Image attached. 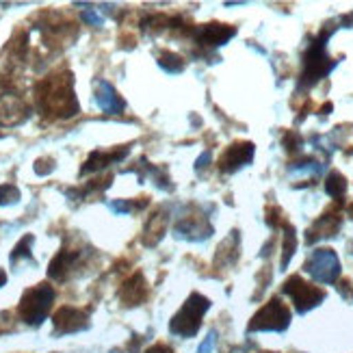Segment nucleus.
<instances>
[{"instance_id": "obj_1", "label": "nucleus", "mask_w": 353, "mask_h": 353, "mask_svg": "<svg viewBox=\"0 0 353 353\" xmlns=\"http://www.w3.org/2000/svg\"><path fill=\"white\" fill-rule=\"evenodd\" d=\"M37 100L43 113L54 117H72L79 113V100L72 89V76L61 74L43 81L37 91Z\"/></svg>"}, {"instance_id": "obj_18", "label": "nucleus", "mask_w": 353, "mask_h": 353, "mask_svg": "<svg viewBox=\"0 0 353 353\" xmlns=\"http://www.w3.org/2000/svg\"><path fill=\"white\" fill-rule=\"evenodd\" d=\"M161 68L167 70L170 74H178V72L184 70V59L174 54V52H167V54L161 57Z\"/></svg>"}, {"instance_id": "obj_6", "label": "nucleus", "mask_w": 353, "mask_h": 353, "mask_svg": "<svg viewBox=\"0 0 353 353\" xmlns=\"http://www.w3.org/2000/svg\"><path fill=\"white\" fill-rule=\"evenodd\" d=\"M305 271H308L316 282L334 284L341 275V263L334 250H314L310 258L305 260Z\"/></svg>"}, {"instance_id": "obj_21", "label": "nucleus", "mask_w": 353, "mask_h": 353, "mask_svg": "<svg viewBox=\"0 0 353 353\" xmlns=\"http://www.w3.org/2000/svg\"><path fill=\"white\" fill-rule=\"evenodd\" d=\"M83 20L87 22V24H91V26H102V18L98 15V11H91V9H87V11H83Z\"/></svg>"}, {"instance_id": "obj_19", "label": "nucleus", "mask_w": 353, "mask_h": 353, "mask_svg": "<svg viewBox=\"0 0 353 353\" xmlns=\"http://www.w3.org/2000/svg\"><path fill=\"white\" fill-rule=\"evenodd\" d=\"M30 245H33V236H24L18 245H15V250L11 252V263H18V258L24 256V258H30Z\"/></svg>"}, {"instance_id": "obj_11", "label": "nucleus", "mask_w": 353, "mask_h": 353, "mask_svg": "<svg viewBox=\"0 0 353 353\" xmlns=\"http://www.w3.org/2000/svg\"><path fill=\"white\" fill-rule=\"evenodd\" d=\"M96 104L109 115H119L126 109V102L121 100V96L115 91V87L106 81H100L96 87Z\"/></svg>"}, {"instance_id": "obj_5", "label": "nucleus", "mask_w": 353, "mask_h": 353, "mask_svg": "<svg viewBox=\"0 0 353 353\" xmlns=\"http://www.w3.org/2000/svg\"><path fill=\"white\" fill-rule=\"evenodd\" d=\"M290 325V310L275 297L250 323V332H284Z\"/></svg>"}, {"instance_id": "obj_15", "label": "nucleus", "mask_w": 353, "mask_h": 353, "mask_svg": "<svg viewBox=\"0 0 353 353\" xmlns=\"http://www.w3.org/2000/svg\"><path fill=\"white\" fill-rule=\"evenodd\" d=\"M79 258H81V252H59L48 267V275L52 280H63Z\"/></svg>"}, {"instance_id": "obj_14", "label": "nucleus", "mask_w": 353, "mask_h": 353, "mask_svg": "<svg viewBox=\"0 0 353 353\" xmlns=\"http://www.w3.org/2000/svg\"><path fill=\"white\" fill-rule=\"evenodd\" d=\"M126 154H128V148L119 150V152H109V154H106V152H94V154L87 159V163H85V167L81 170V174L100 172V170H104L106 165L117 163V161H124Z\"/></svg>"}, {"instance_id": "obj_9", "label": "nucleus", "mask_w": 353, "mask_h": 353, "mask_svg": "<svg viewBox=\"0 0 353 353\" xmlns=\"http://www.w3.org/2000/svg\"><path fill=\"white\" fill-rule=\"evenodd\" d=\"M54 332L57 334H74L89 327L87 314L79 308H72V305H63L59 308V312L54 314Z\"/></svg>"}, {"instance_id": "obj_22", "label": "nucleus", "mask_w": 353, "mask_h": 353, "mask_svg": "<svg viewBox=\"0 0 353 353\" xmlns=\"http://www.w3.org/2000/svg\"><path fill=\"white\" fill-rule=\"evenodd\" d=\"M212 343H214V334H208V339L202 343V347H199V351H197V353H210Z\"/></svg>"}, {"instance_id": "obj_8", "label": "nucleus", "mask_w": 353, "mask_h": 353, "mask_svg": "<svg viewBox=\"0 0 353 353\" xmlns=\"http://www.w3.org/2000/svg\"><path fill=\"white\" fill-rule=\"evenodd\" d=\"M236 35V30L232 26H225V24H204L195 28V41L204 48H219L223 46L228 39H232Z\"/></svg>"}, {"instance_id": "obj_17", "label": "nucleus", "mask_w": 353, "mask_h": 353, "mask_svg": "<svg viewBox=\"0 0 353 353\" xmlns=\"http://www.w3.org/2000/svg\"><path fill=\"white\" fill-rule=\"evenodd\" d=\"M284 230H286V236H284V256H282V267L288 265V260L293 258L295 254V248H297V236H295V228L284 223Z\"/></svg>"}, {"instance_id": "obj_7", "label": "nucleus", "mask_w": 353, "mask_h": 353, "mask_svg": "<svg viewBox=\"0 0 353 353\" xmlns=\"http://www.w3.org/2000/svg\"><path fill=\"white\" fill-rule=\"evenodd\" d=\"M284 293L293 299L295 308L299 314H305L308 310H312L314 305H319L321 301L325 299V293L321 288L303 282L299 275H293V278H288L286 284H284Z\"/></svg>"}, {"instance_id": "obj_16", "label": "nucleus", "mask_w": 353, "mask_h": 353, "mask_svg": "<svg viewBox=\"0 0 353 353\" xmlns=\"http://www.w3.org/2000/svg\"><path fill=\"white\" fill-rule=\"evenodd\" d=\"M325 191L327 195L336 197V199H341L347 191V180L339 174V172H332L325 180Z\"/></svg>"}, {"instance_id": "obj_20", "label": "nucleus", "mask_w": 353, "mask_h": 353, "mask_svg": "<svg viewBox=\"0 0 353 353\" xmlns=\"http://www.w3.org/2000/svg\"><path fill=\"white\" fill-rule=\"evenodd\" d=\"M20 199V191L13 187V184H3L0 187V206L5 204H15Z\"/></svg>"}, {"instance_id": "obj_3", "label": "nucleus", "mask_w": 353, "mask_h": 353, "mask_svg": "<svg viewBox=\"0 0 353 353\" xmlns=\"http://www.w3.org/2000/svg\"><path fill=\"white\" fill-rule=\"evenodd\" d=\"M208 308H210L208 299L202 297L199 293H193L187 301H184L180 312L172 319L170 332L176 336H182V339H191V336L197 334L199 325H202V316L206 314Z\"/></svg>"}, {"instance_id": "obj_23", "label": "nucleus", "mask_w": 353, "mask_h": 353, "mask_svg": "<svg viewBox=\"0 0 353 353\" xmlns=\"http://www.w3.org/2000/svg\"><path fill=\"white\" fill-rule=\"evenodd\" d=\"M145 353H174V351L167 347V345H154L152 349H148Z\"/></svg>"}, {"instance_id": "obj_13", "label": "nucleus", "mask_w": 353, "mask_h": 353, "mask_svg": "<svg viewBox=\"0 0 353 353\" xmlns=\"http://www.w3.org/2000/svg\"><path fill=\"white\" fill-rule=\"evenodd\" d=\"M339 228H341V217L339 214H323L310 230H308V243H316L319 239H327V236H334L336 232H339Z\"/></svg>"}, {"instance_id": "obj_12", "label": "nucleus", "mask_w": 353, "mask_h": 353, "mask_svg": "<svg viewBox=\"0 0 353 353\" xmlns=\"http://www.w3.org/2000/svg\"><path fill=\"white\" fill-rule=\"evenodd\" d=\"M145 295H148V286H145V280H143L141 273L132 275V278L119 290V299L126 305H139L145 299Z\"/></svg>"}, {"instance_id": "obj_25", "label": "nucleus", "mask_w": 353, "mask_h": 353, "mask_svg": "<svg viewBox=\"0 0 353 353\" xmlns=\"http://www.w3.org/2000/svg\"><path fill=\"white\" fill-rule=\"evenodd\" d=\"M349 212H351V214H353V206H351V208H349Z\"/></svg>"}, {"instance_id": "obj_4", "label": "nucleus", "mask_w": 353, "mask_h": 353, "mask_svg": "<svg viewBox=\"0 0 353 353\" xmlns=\"http://www.w3.org/2000/svg\"><path fill=\"white\" fill-rule=\"evenodd\" d=\"M54 301V288L50 284H37L28 288L20 301V316L28 325H39L41 321L48 316Z\"/></svg>"}, {"instance_id": "obj_2", "label": "nucleus", "mask_w": 353, "mask_h": 353, "mask_svg": "<svg viewBox=\"0 0 353 353\" xmlns=\"http://www.w3.org/2000/svg\"><path fill=\"white\" fill-rule=\"evenodd\" d=\"M332 30L334 28H323L319 37L312 39V43L308 46V52L303 54V72H301L299 87H312L316 81H321L336 68V61H332L325 50Z\"/></svg>"}, {"instance_id": "obj_24", "label": "nucleus", "mask_w": 353, "mask_h": 353, "mask_svg": "<svg viewBox=\"0 0 353 353\" xmlns=\"http://www.w3.org/2000/svg\"><path fill=\"white\" fill-rule=\"evenodd\" d=\"M5 282H7V275H5L3 271H0V286H3Z\"/></svg>"}, {"instance_id": "obj_10", "label": "nucleus", "mask_w": 353, "mask_h": 353, "mask_svg": "<svg viewBox=\"0 0 353 353\" xmlns=\"http://www.w3.org/2000/svg\"><path fill=\"white\" fill-rule=\"evenodd\" d=\"M252 159H254V145L252 143H234V145H230L228 152L221 157L219 167L223 172L232 174V172L248 165Z\"/></svg>"}]
</instances>
